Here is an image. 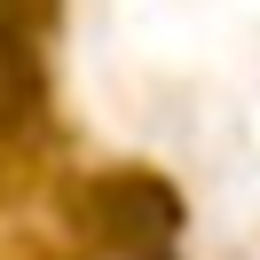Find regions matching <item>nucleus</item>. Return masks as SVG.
<instances>
[{
  "mask_svg": "<svg viewBox=\"0 0 260 260\" xmlns=\"http://www.w3.org/2000/svg\"><path fill=\"white\" fill-rule=\"evenodd\" d=\"M87 213H95V229L126 260H158L166 244H174V229H181V205H174V189H166L158 174H111V181H95Z\"/></svg>",
  "mask_w": 260,
  "mask_h": 260,
  "instance_id": "obj_1",
  "label": "nucleus"
},
{
  "mask_svg": "<svg viewBox=\"0 0 260 260\" xmlns=\"http://www.w3.org/2000/svg\"><path fill=\"white\" fill-rule=\"evenodd\" d=\"M40 0H0V118L40 111V55H32Z\"/></svg>",
  "mask_w": 260,
  "mask_h": 260,
  "instance_id": "obj_2",
  "label": "nucleus"
}]
</instances>
